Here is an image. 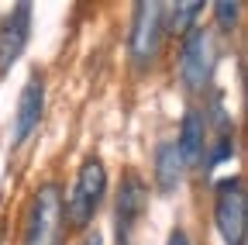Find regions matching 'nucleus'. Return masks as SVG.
Instances as JSON below:
<instances>
[{
	"mask_svg": "<svg viewBox=\"0 0 248 245\" xmlns=\"http://www.w3.org/2000/svg\"><path fill=\"white\" fill-rule=\"evenodd\" d=\"M162 4L155 0H145V4L135 7V17H131V35H128V52H131V63L138 69H148L155 63V55L162 49Z\"/></svg>",
	"mask_w": 248,
	"mask_h": 245,
	"instance_id": "obj_4",
	"label": "nucleus"
},
{
	"mask_svg": "<svg viewBox=\"0 0 248 245\" xmlns=\"http://www.w3.org/2000/svg\"><path fill=\"white\" fill-rule=\"evenodd\" d=\"M83 245H104V238H100L97 231H93V235H86V242H83Z\"/></svg>",
	"mask_w": 248,
	"mask_h": 245,
	"instance_id": "obj_15",
	"label": "nucleus"
},
{
	"mask_svg": "<svg viewBox=\"0 0 248 245\" xmlns=\"http://www.w3.org/2000/svg\"><path fill=\"white\" fill-rule=\"evenodd\" d=\"M166 245H190V235H186L183 228H172V231H169V242H166Z\"/></svg>",
	"mask_w": 248,
	"mask_h": 245,
	"instance_id": "obj_14",
	"label": "nucleus"
},
{
	"mask_svg": "<svg viewBox=\"0 0 248 245\" xmlns=\"http://www.w3.org/2000/svg\"><path fill=\"white\" fill-rule=\"evenodd\" d=\"M145 207H148V183H145L135 169H128V173H124V180H121L117 207H114V214H117V245L128 242V235H131L135 225L141 221Z\"/></svg>",
	"mask_w": 248,
	"mask_h": 245,
	"instance_id": "obj_6",
	"label": "nucleus"
},
{
	"mask_svg": "<svg viewBox=\"0 0 248 245\" xmlns=\"http://www.w3.org/2000/svg\"><path fill=\"white\" fill-rule=\"evenodd\" d=\"M200 14H203V4H200V0H190V4H172L169 11H162V32L186 35V32L197 24Z\"/></svg>",
	"mask_w": 248,
	"mask_h": 245,
	"instance_id": "obj_11",
	"label": "nucleus"
},
{
	"mask_svg": "<svg viewBox=\"0 0 248 245\" xmlns=\"http://www.w3.org/2000/svg\"><path fill=\"white\" fill-rule=\"evenodd\" d=\"M104 194H107V169L100 159H86L73 180V190L69 197H62L66 204V221L73 228H90V221L97 218V211L104 204Z\"/></svg>",
	"mask_w": 248,
	"mask_h": 245,
	"instance_id": "obj_2",
	"label": "nucleus"
},
{
	"mask_svg": "<svg viewBox=\"0 0 248 245\" xmlns=\"http://www.w3.org/2000/svg\"><path fill=\"white\" fill-rule=\"evenodd\" d=\"M28 38H31V4H17L0 24V76L11 73V66L21 59Z\"/></svg>",
	"mask_w": 248,
	"mask_h": 245,
	"instance_id": "obj_7",
	"label": "nucleus"
},
{
	"mask_svg": "<svg viewBox=\"0 0 248 245\" xmlns=\"http://www.w3.org/2000/svg\"><path fill=\"white\" fill-rule=\"evenodd\" d=\"M66 238V204L59 183H42L24 214L21 245H62Z\"/></svg>",
	"mask_w": 248,
	"mask_h": 245,
	"instance_id": "obj_1",
	"label": "nucleus"
},
{
	"mask_svg": "<svg viewBox=\"0 0 248 245\" xmlns=\"http://www.w3.org/2000/svg\"><path fill=\"white\" fill-rule=\"evenodd\" d=\"M207 114L200 107H190L183 114V128H179V138H176V148H179V159L186 169H203V156H207Z\"/></svg>",
	"mask_w": 248,
	"mask_h": 245,
	"instance_id": "obj_8",
	"label": "nucleus"
},
{
	"mask_svg": "<svg viewBox=\"0 0 248 245\" xmlns=\"http://www.w3.org/2000/svg\"><path fill=\"white\" fill-rule=\"evenodd\" d=\"M214 225L221 231L224 245H245L248 235V197L241 176H228L214 190Z\"/></svg>",
	"mask_w": 248,
	"mask_h": 245,
	"instance_id": "obj_3",
	"label": "nucleus"
},
{
	"mask_svg": "<svg viewBox=\"0 0 248 245\" xmlns=\"http://www.w3.org/2000/svg\"><path fill=\"white\" fill-rule=\"evenodd\" d=\"M231 156H234V131H224V135H217V138H214L210 152L203 156V173H210L214 166H221V163L231 159Z\"/></svg>",
	"mask_w": 248,
	"mask_h": 245,
	"instance_id": "obj_12",
	"label": "nucleus"
},
{
	"mask_svg": "<svg viewBox=\"0 0 248 245\" xmlns=\"http://www.w3.org/2000/svg\"><path fill=\"white\" fill-rule=\"evenodd\" d=\"M210 69H214L210 32L203 24H193L183 35V45H179V76H183L186 90H203L210 83Z\"/></svg>",
	"mask_w": 248,
	"mask_h": 245,
	"instance_id": "obj_5",
	"label": "nucleus"
},
{
	"mask_svg": "<svg viewBox=\"0 0 248 245\" xmlns=\"http://www.w3.org/2000/svg\"><path fill=\"white\" fill-rule=\"evenodd\" d=\"M0 245H4V228H0Z\"/></svg>",
	"mask_w": 248,
	"mask_h": 245,
	"instance_id": "obj_16",
	"label": "nucleus"
},
{
	"mask_svg": "<svg viewBox=\"0 0 248 245\" xmlns=\"http://www.w3.org/2000/svg\"><path fill=\"white\" fill-rule=\"evenodd\" d=\"M152 176H155V187L159 194H176L183 187V176H186V166L179 159V148L176 142H159L155 145V156H152Z\"/></svg>",
	"mask_w": 248,
	"mask_h": 245,
	"instance_id": "obj_10",
	"label": "nucleus"
},
{
	"mask_svg": "<svg viewBox=\"0 0 248 245\" xmlns=\"http://www.w3.org/2000/svg\"><path fill=\"white\" fill-rule=\"evenodd\" d=\"M42 107H45V83L35 73L24 90H21V100H17V114H14V145H24L31 138V131L38 128L42 121Z\"/></svg>",
	"mask_w": 248,
	"mask_h": 245,
	"instance_id": "obj_9",
	"label": "nucleus"
},
{
	"mask_svg": "<svg viewBox=\"0 0 248 245\" xmlns=\"http://www.w3.org/2000/svg\"><path fill=\"white\" fill-rule=\"evenodd\" d=\"M238 14H241V7L234 4V0H221V4H214V21H217L221 32H234Z\"/></svg>",
	"mask_w": 248,
	"mask_h": 245,
	"instance_id": "obj_13",
	"label": "nucleus"
},
{
	"mask_svg": "<svg viewBox=\"0 0 248 245\" xmlns=\"http://www.w3.org/2000/svg\"><path fill=\"white\" fill-rule=\"evenodd\" d=\"M121 245H128V242H121Z\"/></svg>",
	"mask_w": 248,
	"mask_h": 245,
	"instance_id": "obj_17",
	"label": "nucleus"
}]
</instances>
